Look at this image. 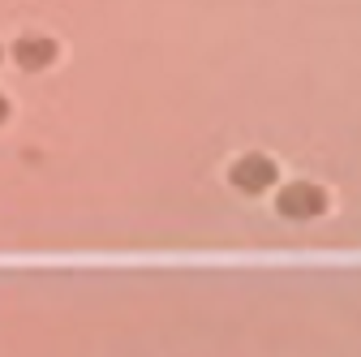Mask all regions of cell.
<instances>
[{
  "label": "cell",
  "mask_w": 361,
  "mask_h": 357,
  "mask_svg": "<svg viewBox=\"0 0 361 357\" xmlns=\"http://www.w3.org/2000/svg\"><path fill=\"white\" fill-rule=\"evenodd\" d=\"M5 116H9V99H5V95H0V121H5Z\"/></svg>",
  "instance_id": "obj_4"
},
{
  "label": "cell",
  "mask_w": 361,
  "mask_h": 357,
  "mask_svg": "<svg viewBox=\"0 0 361 357\" xmlns=\"http://www.w3.org/2000/svg\"><path fill=\"white\" fill-rule=\"evenodd\" d=\"M13 61H18L22 69H48V65L56 61V43H52L48 35H22V39L13 43Z\"/></svg>",
  "instance_id": "obj_3"
},
{
  "label": "cell",
  "mask_w": 361,
  "mask_h": 357,
  "mask_svg": "<svg viewBox=\"0 0 361 357\" xmlns=\"http://www.w3.org/2000/svg\"><path fill=\"white\" fill-rule=\"evenodd\" d=\"M228 181L241 194H267L271 186H276V159H267L262 151H250V155H241L228 168Z\"/></svg>",
  "instance_id": "obj_2"
},
{
  "label": "cell",
  "mask_w": 361,
  "mask_h": 357,
  "mask_svg": "<svg viewBox=\"0 0 361 357\" xmlns=\"http://www.w3.org/2000/svg\"><path fill=\"white\" fill-rule=\"evenodd\" d=\"M276 207L284 219H314V215L327 211V190L314 186V181H288L276 194Z\"/></svg>",
  "instance_id": "obj_1"
}]
</instances>
